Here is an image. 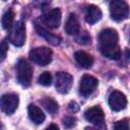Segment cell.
I'll return each instance as SVG.
<instances>
[{
	"label": "cell",
	"mask_w": 130,
	"mask_h": 130,
	"mask_svg": "<svg viewBox=\"0 0 130 130\" xmlns=\"http://www.w3.org/2000/svg\"><path fill=\"white\" fill-rule=\"evenodd\" d=\"M99 47L101 53L109 59L118 60L122 55L119 47V35L114 28H106L100 32Z\"/></svg>",
	"instance_id": "obj_1"
},
{
	"label": "cell",
	"mask_w": 130,
	"mask_h": 130,
	"mask_svg": "<svg viewBox=\"0 0 130 130\" xmlns=\"http://www.w3.org/2000/svg\"><path fill=\"white\" fill-rule=\"evenodd\" d=\"M52 50L48 47H37L29 51V59L40 65V66H46L52 61Z\"/></svg>",
	"instance_id": "obj_2"
},
{
	"label": "cell",
	"mask_w": 130,
	"mask_h": 130,
	"mask_svg": "<svg viewBox=\"0 0 130 130\" xmlns=\"http://www.w3.org/2000/svg\"><path fill=\"white\" fill-rule=\"evenodd\" d=\"M110 14H111L112 19L116 21H122L128 18L129 6L125 1L114 0L110 2Z\"/></svg>",
	"instance_id": "obj_3"
},
{
	"label": "cell",
	"mask_w": 130,
	"mask_h": 130,
	"mask_svg": "<svg viewBox=\"0 0 130 130\" xmlns=\"http://www.w3.org/2000/svg\"><path fill=\"white\" fill-rule=\"evenodd\" d=\"M17 69V80L20 84L28 86L32 78V68L28 62L24 59H20L16 66Z\"/></svg>",
	"instance_id": "obj_4"
},
{
	"label": "cell",
	"mask_w": 130,
	"mask_h": 130,
	"mask_svg": "<svg viewBox=\"0 0 130 130\" xmlns=\"http://www.w3.org/2000/svg\"><path fill=\"white\" fill-rule=\"evenodd\" d=\"M8 39L16 47H21L25 43V26L22 21H17L11 26Z\"/></svg>",
	"instance_id": "obj_5"
},
{
	"label": "cell",
	"mask_w": 130,
	"mask_h": 130,
	"mask_svg": "<svg viewBox=\"0 0 130 130\" xmlns=\"http://www.w3.org/2000/svg\"><path fill=\"white\" fill-rule=\"evenodd\" d=\"M85 119L100 128H105V114L101 107L94 106L87 109L84 113Z\"/></svg>",
	"instance_id": "obj_6"
},
{
	"label": "cell",
	"mask_w": 130,
	"mask_h": 130,
	"mask_svg": "<svg viewBox=\"0 0 130 130\" xmlns=\"http://www.w3.org/2000/svg\"><path fill=\"white\" fill-rule=\"evenodd\" d=\"M18 103L19 99L16 93H5L0 98V108L7 115H11L15 112Z\"/></svg>",
	"instance_id": "obj_7"
},
{
	"label": "cell",
	"mask_w": 130,
	"mask_h": 130,
	"mask_svg": "<svg viewBox=\"0 0 130 130\" xmlns=\"http://www.w3.org/2000/svg\"><path fill=\"white\" fill-rule=\"evenodd\" d=\"M73 82V77L66 72H58L56 74V79H55V86L57 91L60 93H67Z\"/></svg>",
	"instance_id": "obj_8"
},
{
	"label": "cell",
	"mask_w": 130,
	"mask_h": 130,
	"mask_svg": "<svg viewBox=\"0 0 130 130\" xmlns=\"http://www.w3.org/2000/svg\"><path fill=\"white\" fill-rule=\"evenodd\" d=\"M98 79L91 75H83L79 83V92L83 96H89L98 86Z\"/></svg>",
	"instance_id": "obj_9"
},
{
	"label": "cell",
	"mask_w": 130,
	"mask_h": 130,
	"mask_svg": "<svg viewBox=\"0 0 130 130\" xmlns=\"http://www.w3.org/2000/svg\"><path fill=\"white\" fill-rule=\"evenodd\" d=\"M109 106L115 112L124 110L127 106L126 95L119 90H114L113 92H111L109 96Z\"/></svg>",
	"instance_id": "obj_10"
},
{
	"label": "cell",
	"mask_w": 130,
	"mask_h": 130,
	"mask_svg": "<svg viewBox=\"0 0 130 130\" xmlns=\"http://www.w3.org/2000/svg\"><path fill=\"white\" fill-rule=\"evenodd\" d=\"M43 22L51 28L59 27L61 23V10L59 8L51 9L43 16Z\"/></svg>",
	"instance_id": "obj_11"
},
{
	"label": "cell",
	"mask_w": 130,
	"mask_h": 130,
	"mask_svg": "<svg viewBox=\"0 0 130 130\" xmlns=\"http://www.w3.org/2000/svg\"><path fill=\"white\" fill-rule=\"evenodd\" d=\"M35 28H36L38 35L41 36V37H43L49 44H51L53 46H57V45H59L61 43V38L60 37H58V36L50 32L48 29H46L43 25L39 24L38 22H35Z\"/></svg>",
	"instance_id": "obj_12"
},
{
	"label": "cell",
	"mask_w": 130,
	"mask_h": 130,
	"mask_svg": "<svg viewBox=\"0 0 130 130\" xmlns=\"http://www.w3.org/2000/svg\"><path fill=\"white\" fill-rule=\"evenodd\" d=\"M103 16L101 9L95 5H88L85 10V20L89 24H94Z\"/></svg>",
	"instance_id": "obj_13"
},
{
	"label": "cell",
	"mask_w": 130,
	"mask_h": 130,
	"mask_svg": "<svg viewBox=\"0 0 130 130\" xmlns=\"http://www.w3.org/2000/svg\"><path fill=\"white\" fill-rule=\"evenodd\" d=\"M74 59L77 62L79 66L82 68H90L93 64V58L91 55L83 52V51H77L74 54Z\"/></svg>",
	"instance_id": "obj_14"
},
{
	"label": "cell",
	"mask_w": 130,
	"mask_h": 130,
	"mask_svg": "<svg viewBox=\"0 0 130 130\" xmlns=\"http://www.w3.org/2000/svg\"><path fill=\"white\" fill-rule=\"evenodd\" d=\"M80 30V25H79V21L77 19V17L75 16V14L71 13L66 21L65 24V31L70 35V36H76Z\"/></svg>",
	"instance_id": "obj_15"
},
{
	"label": "cell",
	"mask_w": 130,
	"mask_h": 130,
	"mask_svg": "<svg viewBox=\"0 0 130 130\" xmlns=\"http://www.w3.org/2000/svg\"><path fill=\"white\" fill-rule=\"evenodd\" d=\"M27 112H28V117L29 119L35 123V124H42L45 121V114L43 113V111L37 107L36 105H29L27 108Z\"/></svg>",
	"instance_id": "obj_16"
},
{
	"label": "cell",
	"mask_w": 130,
	"mask_h": 130,
	"mask_svg": "<svg viewBox=\"0 0 130 130\" xmlns=\"http://www.w3.org/2000/svg\"><path fill=\"white\" fill-rule=\"evenodd\" d=\"M41 104L42 106L51 114H55L58 112V109H59V106H58V103L53 100L52 98H44L42 101H41Z\"/></svg>",
	"instance_id": "obj_17"
},
{
	"label": "cell",
	"mask_w": 130,
	"mask_h": 130,
	"mask_svg": "<svg viewBox=\"0 0 130 130\" xmlns=\"http://www.w3.org/2000/svg\"><path fill=\"white\" fill-rule=\"evenodd\" d=\"M14 15H15V14H14V11L11 10V9L7 10V11L3 14L2 20H1L3 28H5V29H10V28H11V26L13 25Z\"/></svg>",
	"instance_id": "obj_18"
},
{
	"label": "cell",
	"mask_w": 130,
	"mask_h": 130,
	"mask_svg": "<svg viewBox=\"0 0 130 130\" xmlns=\"http://www.w3.org/2000/svg\"><path fill=\"white\" fill-rule=\"evenodd\" d=\"M38 81H39V83L40 84H42V85H44V86H49V85H51V83H52V75H51V73L50 72H43L40 76H39V78H38Z\"/></svg>",
	"instance_id": "obj_19"
},
{
	"label": "cell",
	"mask_w": 130,
	"mask_h": 130,
	"mask_svg": "<svg viewBox=\"0 0 130 130\" xmlns=\"http://www.w3.org/2000/svg\"><path fill=\"white\" fill-rule=\"evenodd\" d=\"M76 42L78 44H81V45H86L88 43H90V36L88 35L87 31H81V32H78L76 35V38H75Z\"/></svg>",
	"instance_id": "obj_20"
},
{
	"label": "cell",
	"mask_w": 130,
	"mask_h": 130,
	"mask_svg": "<svg viewBox=\"0 0 130 130\" xmlns=\"http://www.w3.org/2000/svg\"><path fill=\"white\" fill-rule=\"evenodd\" d=\"M114 130H129L128 119H123L121 121H118L114 125Z\"/></svg>",
	"instance_id": "obj_21"
},
{
	"label": "cell",
	"mask_w": 130,
	"mask_h": 130,
	"mask_svg": "<svg viewBox=\"0 0 130 130\" xmlns=\"http://www.w3.org/2000/svg\"><path fill=\"white\" fill-rule=\"evenodd\" d=\"M7 51H8V44L5 40H3L0 43V60H3L6 57Z\"/></svg>",
	"instance_id": "obj_22"
},
{
	"label": "cell",
	"mask_w": 130,
	"mask_h": 130,
	"mask_svg": "<svg viewBox=\"0 0 130 130\" xmlns=\"http://www.w3.org/2000/svg\"><path fill=\"white\" fill-rule=\"evenodd\" d=\"M63 124L66 128H71L75 125V118L73 117H66L63 119Z\"/></svg>",
	"instance_id": "obj_23"
},
{
	"label": "cell",
	"mask_w": 130,
	"mask_h": 130,
	"mask_svg": "<svg viewBox=\"0 0 130 130\" xmlns=\"http://www.w3.org/2000/svg\"><path fill=\"white\" fill-rule=\"evenodd\" d=\"M69 109H70L71 111H73V112H76V111H78L79 107H78V105H77L75 102H71V103L69 104Z\"/></svg>",
	"instance_id": "obj_24"
},
{
	"label": "cell",
	"mask_w": 130,
	"mask_h": 130,
	"mask_svg": "<svg viewBox=\"0 0 130 130\" xmlns=\"http://www.w3.org/2000/svg\"><path fill=\"white\" fill-rule=\"evenodd\" d=\"M45 130H59V127L56 124H51L49 127H47Z\"/></svg>",
	"instance_id": "obj_25"
},
{
	"label": "cell",
	"mask_w": 130,
	"mask_h": 130,
	"mask_svg": "<svg viewBox=\"0 0 130 130\" xmlns=\"http://www.w3.org/2000/svg\"><path fill=\"white\" fill-rule=\"evenodd\" d=\"M85 130H98V129H94V128H85Z\"/></svg>",
	"instance_id": "obj_26"
}]
</instances>
